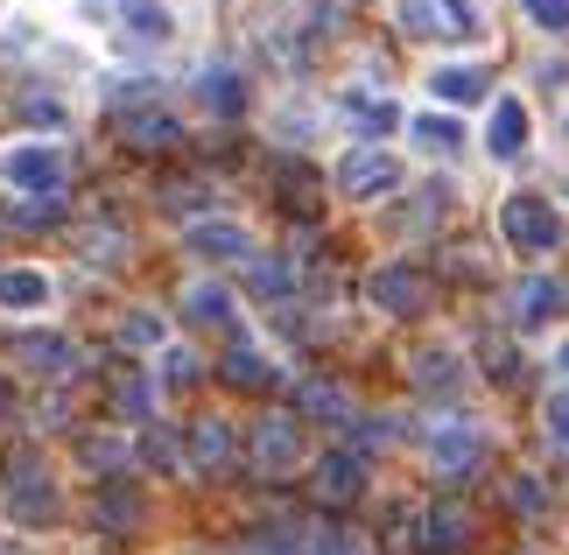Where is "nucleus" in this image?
Masks as SVG:
<instances>
[{"label": "nucleus", "instance_id": "f257e3e1", "mask_svg": "<svg viewBox=\"0 0 569 555\" xmlns=\"http://www.w3.org/2000/svg\"><path fill=\"white\" fill-rule=\"evenodd\" d=\"M63 176H71V155H63L57 141H14V148H0V184H8L14 197H57Z\"/></svg>", "mask_w": 569, "mask_h": 555}, {"label": "nucleus", "instance_id": "f03ea898", "mask_svg": "<svg viewBox=\"0 0 569 555\" xmlns=\"http://www.w3.org/2000/svg\"><path fill=\"white\" fill-rule=\"evenodd\" d=\"M499 232H507V247H513V254H549L556 239H562V218H556L549 197L513 190L507 205H499Z\"/></svg>", "mask_w": 569, "mask_h": 555}, {"label": "nucleus", "instance_id": "7ed1b4c3", "mask_svg": "<svg viewBox=\"0 0 569 555\" xmlns=\"http://www.w3.org/2000/svg\"><path fill=\"white\" fill-rule=\"evenodd\" d=\"M247 457L260 478H289L302 464V415H260L247 436Z\"/></svg>", "mask_w": 569, "mask_h": 555}, {"label": "nucleus", "instance_id": "20e7f679", "mask_svg": "<svg viewBox=\"0 0 569 555\" xmlns=\"http://www.w3.org/2000/svg\"><path fill=\"white\" fill-rule=\"evenodd\" d=\"M401 29L422 36V42H471L478 8L471 0H401Z\"/></svg>", "mask_w": 569, "mask_h": 555}, {"label": "nucleus", "instance_id": "39448f33", "mask_svg": "<svg viewBox=\"0 0 569 555\" xmlns=\"http://www.w3.org/2000/svg\"><path fill=\"white\" fill-rule=\"evenodd\" d=\"M338 190L352 197V205H373V197L387 190H401V162H393L387 148H345V162H338Z\"/></svg>", "mask_w": 569, "mask_h": 555}, {"label": "nucleus", "instance_id": "423d86ee", "mask_svg": "<svg viewBox=\"0 0 569 555\" xmlns=\"http://www.w3.org/2000/svg\"><path fill=\"white\" fill-rule=\"evenodd\" d=\"M366 296H373L387 317H422V309L436 303V281L415 268V260H393V268H380L373 281H366Z\"/></svg>", "mask_w": 569, "mask_h": 555}, {"label": "nucleus", "instance_id": "0eeeda50", "mask_svg": "<svg viewBox=\"0 0 569 555\" xmlns=\"http://www.w3.org/2000/svg\"><path fill=\"white\" fill-rule=\"evenodd\" d=\"M478 457H486V429L478 422H436V436H429L436 478H465V472H478Z\"/></svg>", "mask_w": 569, "mask_h": 555}, {"label": "nucleus", "instance_id": "6e6552de", "mask_svg": "<svg viewBox=\"0 0 569 555\" xmlns=\"http://www.w3.org/2000/svg\"><path fill=\"white\" fill-rule=\"evenodd\" d=\"M232 457H239V443H232V422H218V415L190 422V443H183V464H190V472H204V478H226V472H232Z\"/></svg>", "mask_w": 569, "mask_h": 555}, {"label": "nucleus", "instance_id": "1a4fd4ad", "mask_svg": "<svg viewBox=\"0 0 569 555\" xmlns=\"http://www.w3.org/2000/svg\"><path fill=\"white\" fill-rule=\"evenodd\" d=\"M14 359L36 366L42 380H71V373H84V351L71 338H50V330H21V338H14Z\"/></svg>", "mask_w": 569, "mask_h": 555}, {"label": "nucleus", "instance_id": "9d476101", "mask_svg": "<svg viewBox=\"0 0 569 555\" xmlns=\"http://www.w3.org/2000/svg\"><path fill=\"white\" fill-rule=\"evenodd\" d=\"M92 521H99V535H127V527L148 521V493L134 478H106L99 499H92Z\"/></svg>", "mask_w": 569, "mask_h": 555}, {"label": "nucleus", "instance_id": "9b49d317", "mask_svg": "<svg viewBox=\"0 0 569 555\" xmlns=\"http://www.w3.org/2000/svg\"><path fill=\"white\" fill-rule=\"evenodd\" d=\"M50 296H57V281L42 275V268H0V317H42L50 309Z\"/></svg>", "mask_w": 569, "mask_h": 555}, {"label": "nucleus", "instance_id": "f8f14e48", "mask_svg": "<svg viewBox=\"0 0 569 555\" xmlns=\"http://www.w3.org/2000/svg\"><path fill=\"white\" fill-rule=\"evenodd\" d=\"M366 493V457L359 450H323L317 457V499L323 506H352Z\"/></svg>", "mask_w": 569, "mask_h": 555}, {"label": "nucleus", "instance_id": "ddd939ff", "mask_svg": "<svg viewBox=\"0 0 569 555\" xmlns=\"http://www.w3.org/2000/svg\"><path fill=\"white\" fill-rule=\"evenodd\" d=\"M183 247H190V254H204V260H247V254H253V239H247V226H232V218H197Z\"/></svg>", "mask_w": 569, "mask_h": 555}, {"label": "nucleus", "instance_id": "4468645a", "mask_svg": "<svg viewBox=\"0 0 569 555\" xmlns=\"http://www.w3.org/2000/svg\"><path fill=\"white\" fill-rule=\"evenodd\" d=\"M8 506H14V521H21V527L57 521V493H50V478H42L36 464H21V478H8Z\"/></svg>", "mask_w": 569, "mask_h": 555}, {"label": "nucleus", "instance_id": "2eb2a0df", "mask_svg": "<svg viewBox=\"0 0 569 555\" xmlns=\"http://www.w3.org/2000/svg\"><path fill=\"white\" fill-rule=\"evenodd\" d=\"M120 141L134 148V155H162V148H177V141H183V127L148 106V113H127V120H120Z\"/></svg>", "mask_w": 569, "mask_h": 555}, {"label": "nucleus", "instance_id": "dca6fc26", "mask_svg": "<svg viewBox=\"0 0 569 555\" xmlns=\"http://www.w3.org/2000/svg\"><path fill=\"white\" fill-rule=\"evenodd\" d=\"M218 380H226V387H239V394H268V387L281 380V373L268 366V351H253V345H232V351H226V366H218Z\"/></svg>", "mask_w": 569, "mask_h": 555}, {"label": "nucleus", "instance_id": "f3484780", "mask_svg": "<svg viewBox=\"0 0 569 555\" xmlns=\"http://www.w3.org/2000/svg\"><path fill=\"white\" fill-rule=\"evenodd\" d=\"M486 148L499 162H513L520 148H528V106L520 99H492V127H486Z\"/></svg>", "mask_w": 569, "mask_h": 555}, {"label": "nucleus", "instance_id": "a211bd4d", "mask_svg": "<svg viewBox=\"0 0 569 555\" xmlns=\"http://www.w3.org/2000/svg\"><path fill=\"white\" fill-rule=\"evenodd\" d=\"M486 71H471V63H443V71H429V99H443V106H478L486 99Z\"/></svg>", "mask_w": 569, "mask_h": 555}, {"label": "nucleus", "instance_id": "6ab92c4d", "mask_svg": "<svg viewBox=\"0 0 569 555\" xmlns=\"http://www.w3.org/2000/svg\"><path fill=\"white\" fill-rule=\"evenodd\" d=\"M562 303H569V288H562V281H541V275H528V281L513 288V317H520V324H549Z\"/></svg>", "mask_w": 569, "mask_h": 555}, {"label": "nucleus", "instance_id": "aec40b11", "mask_svg": "<svg viewBox=\"0 0 569 555\" xmlns=\"http://www.w3.org/2000/svg\"><path fill=\"white\" fill-rule=\"evenodd\" d=\"M120 21H127L141 42H169V36H177V14H169V0H120Z\"/></svg>", "mask_w": 569, "mask_h": 555}, {"label": "nucleus", "instance_id": "412c9836", "mask_svg": "<svg viewBox=\"0 0 569 555\" xmlns=\"http://www.w3.org/2000/svg\"><path fill=\"white\" fill-rule=\"evenodd\" d=\"M345 113H352V127L366 135V148H373L380 135H393V127H401V113H393V99H373V92H352V99H345Z\"/></svg>", "mask_w": 569, "mask_h": 555}, {"label": "nucleus", "instance_id": "4be33fe9", "mask_svg": "<svg viewBox=\"0 0 569 555\" xmlns=\"http://www.w3.org/2000/svg\"><path fill=\"white\" fill-rule=\"evenodd\" d=\"M183 317L190 324H232V296L218 281H197V288H183Z\"/></svg>", "mask_w": 569, "mask_h": 555}, {"label": "nucleus", "instance_id": "5701e85b", "mask_svg": "<svg viewBox=\"0 0 569 555\" xmlns=\"http://www.w3.org/2000/svg\"><path fill=\"white\" fill-rule=\"evenodd\" d=\"M296 408H302V415H323V422H352V402H345L331 380H302V387H296Z\"/></svg>", "mask_w": 569, "mask_h": 555}, {"label": "nucleus", "instance_id": "b1692460", "mask_svg": "<svg viewBox=\"0 0 569 555\" xmlns=\"http://www.w3.org/2000/svg\"><path fill=\"white\" fill-rule=\"evenodd\" d=\"M415 387H422V394H457L465 373H457L450 351H422V359H415Z\"/></svg>", "mask_w": 569, "mask_h": 555}, {"label": "nucleus", "instance_id": "393cba45", "mask_svg": "<svg viewBox=\"0 0 569 555\" xmlns=\"http://www.w3.org/2000/svg\"><path fill=\"white\" fill-rule=\"evenodd\" d=\"M408 135H415V141H422L429 155H457V148H465V127H457L450 113H422V120H415V127H408Z\"/></svg>", "mask_w": 569, "mask_h": 555}, {"label": "nucleus", "instance_id": "a878e982", "mask_svg": "<svg viewBox=\"0 0 569 555\" xmlns=\"http://www.w3.org/2000/svg\"><path fill=\"white\" fill-rule=\"evenodd\" d=\"M204 106L232 120L239 106H247V85H239V71H204Z\"/></svg>", "mask_w": 569, "mask_h": 555}, {"label": "nucleus", "instance_id": "bb28decb", "mask_svg": "<svg viewBox=\"0 0 569 555\" xmlns=\"http://www.w3.org/2000/svg\"><path fill=\"white\" fill-rule=\"evenodd\" d=\"M422 527H429V548H443V555H450V548H465V535H471V521L457 514V506H436Z\"/></svg>", "mask_w": 569, "mask_h": 555}, {"label": "nucleus", "instance_id": "cd10ccee", "mask_svg": "<svg viewBox=\"0 0 569 555\" xmlns=\"http://www.w3.org/2000/svg\"><path fill=\"white\" fill-rule=\"evenodd\" d=\"M296 548H302V555H359V542L345 535V527H331V521H323V527H310V535H302Z\"/></svg>", "mask_w": 569, "mask_h": 555}, {"label": "nucleus", "instance_id": "c85d7f7f", "mask_svg": "<svg viewBox=\"0 0 569 555\" xmlns=\"http://www.w3.org/2000/svg\"><path fill=\"white\" fill-rule=\"evenodd\" d=\"M141 457L156 464V472H183V443L169 436V429H148V436H141Z\"/></svg>", "mask_w": 569, "mask_h": 555}, {"label": "nucleus", "instance_id": "c756f323", "mask_svg": "<svg viewBox=\"0 0 569 555\" xmlns=\"http://www.w3.org/2000/svg\"><path fill=\"white\" fill-rule=\"evenodd\" d=\"M120 345H141V351H156V345H162V317H148V309H134V317H120Z\"/></svg>", "mask_w": 569, "mask_h": 555}, {"label": "nucleus", "instance_id": "7c9ffc66", "mask_svg": "<svg viewBox=\"0 0 569 555\" xmlns=\"http://www.w3.org/2000/svg\"><path fill=\"white\" fill-rule=\"evenodd\" d=\"M113 408H120V422H148V380H120Z\"/></svg>", "mask_w": 569, "mask_h": 555}, {"label": "nucleus", "instance_id": "2f4dec72", "mask_svg": "<svg viewBox=\"0 0 569 555\" xmlns=\"http://www.w3.org/2000/svg\"><path fill=\"white\" fill-rule=\"evenodd\" d=\"M289 281H296V275H289V260H253V288H260V296H281Z\"/></svg>", "mask_w": 569, "mask_h": 555}, {"label": "nucleus", "instance_id": "473e14b6", "mask_svg": "<svg viewBox=\"0 0 569 555\" xmlns=\"http://www.w3.org/2000/svg\"><path fill=\"white\" fill-rule=\"evenodd\" d=\"M162 387H197V359H190V351H162Z\"/></svg>", "mask_w": 569, "mask_h": 555}, {"label": "nucleus", "instance_id": "72a5a7b5", "mask_svg": "<svg viewBox=\"0 0 569 555\" xmlns=\"http://www.w3.org/2000/svg\"><path fill=\"white\" fill-rule=\"evenodd\" d=\"M528 14H535L549 36H569V0H528Z\"/></svg>", "mask_w": 569, "mask_h": 555}, {"label": "nucleus", "instance_id": "f704fd0d", "mask_svg": "<svg viewBox=\"0 0 569 555\" xmlns=\"http://www.w3.org/2000/svg\"><path fill=\"white\" fill-rule=\"evenodd\" d=\"M162 205H169V211H204L211 197H204V184H169V190H162Z\"/></svg>", "mask_w": 569, "mask_h": 555}, {"label": "nucleus", "instance_id": "c9c22d12", "mask_svg": "<svg viewBox=\"0 0 569 555\" xmlns=\"http://www.w3.org/2000/svg\"><path fill=\"white\" fill-rule=\"evenodd\" d=\"M78 457H84V464H92V472H113V464H120L127 450H120V443H99V436H92V443H84V450H78Z\"/></svg>", "mask_w": 569, "mask_h": 555}, {"label": "nucleus", "instance_id": "e433bc0d", "mask_svg": "<svg viewBox=\"0 0 569 555\" xmlns=\"http://www.w3.org/2000/svg\"><path fill=\"white\" fill-rule=\"evenodd\" d=\"M57 218H63L57 197H36V205H21V226H57Z\"/></svg>", "mask_w": 569, "mask_h": 555}, {"label": "nucleus", "instance_id": "4c0bfd02", "mask_svg": "<svg viewBox=\"0 0 569 555\" xmlns=\"http://www.w3.org/2000/svg\"><path fill=\"white\" fill-rule=\"evenodd\" d=\"M21 120H42V127H57L63 113H57V99H42V92H29V99H21Z\"/></svg>", "mask_w": 569, "mask_h": 555}, {"label": "nucleus", "instance_id": "58836bf2", "mask_svg": "<svg viewBox=\"0 0 569 555\" xmlns=\"http://www.w3.org/2000/svg\"><path fill=\"white\" fill-rule=\"evenodd\" d=\"M486 373H492V380H513V351L492 345V338H486Z\"/></svg>", "mask_w": 569, "mask_h": 555}, {"label": "nucleus", "instance_id": "ea45409f", "mask_svg": "<svg viewBox=\"0 0 569 555\" xmlns=\"http://www.w3.org/2000/svg\"><path fill=\"white\" fill-rule=\"evenodd\" d=\"M513 506H520V514H541L549 499H541V485H535V478H520V485H513Z\"/></svg>", "mask_w": 569, "mask_h": 555}, {"label": "nucleus", "instance_id": "a19ab883", "mask_svg": "<svg viewBox=\"0 0 569 555\" xmlns=\"http://www.w3.org/2000/svg\"><path fill=\"white\" fill-rule=\"evenodd\" d=\"M549 429L556 443H569V394H549Z\"/></svg>", "mask_w": 569, "mask_h": 555}, {"label": "nucleus", "instance_id": "79ce46f5", "mask_svg": "<svg viewBox=\"0 0 569 555\" xmlns=\"http://www.w3.org/2000/svg\"><path fill=\"white\" fill-rule=\"evenodd\" d=\"M8 415H14V387H8V380H0V422H8Z\"/></svg>", "mask_w": 569, "mask_h": 555}, {"label": "nucleus", "instance_id": "37998d69", "mask_svg": "<svg viewBox=\"0 0 569 555\" xmlns=\"http://www.w3.org/2000/svg\"><path fill=\"white\" fill-rule=\"evenodd\" d=\"M556 366H562V373H569V345H562V351H556Z\"/></svg>", "mask_w": 569, "mask_h": 555}, {"label": "nucleus", "instance_id": "c03bdc74", "mask_svg": "<svg viewBox=\"0 0 569 555\" xmlns=\"http://www.w3.org/2000/svg\"><path fill=\"white\" fill-rule=\"evenodd\" d=\"M0 555H21V542H0Z\"/></svg>", "mask_w": 569, "mask_h": 555}, {"label": "nucleus", "instance_id": "a18cd8bd", "mask_svg": "<svg viewBox=\"0 0 569 555\" xmlns=\"http://www.w3.org/2000/svg\"><path fill=\"white\" fill-rule=\"evenodd\" d=\"M0 226H8V218H0Z\"/></svg>", "mask_w": 569, "mask_h": 555}]
</instances>
